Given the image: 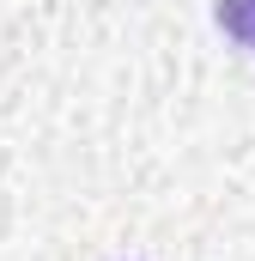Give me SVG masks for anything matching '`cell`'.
<instances>
[{
	"label": "cell",
	"mask_w": 255,
	"mask_h": 261,
	"mask_svg": "<svg viewBox=\"0 0 255 261\" xmlns=\"http://www.w3.org/2000/svg\"><path fill=\"white\" fill-rule=\"evenodd\" d=\"M213 18H219V31H225L231 43H243V49L255 55V0H219Z\"/></svg>",
	"instance_id": "cell-1"
}]
</instances>
